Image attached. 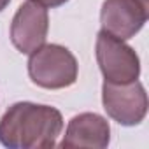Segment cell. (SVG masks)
<instances>
[{
	"label": "cell",
	"mask_w": 149,
	"mask_h": 149,
	"mask_svg": "<svg viewBox=\"0 0 149 149\" xmlns=\"http://www.w3.org/2000/svg\"><path fill=\"white\" fill-rule=\"evenodd\" d=\"M149 18L147 0H105L100 11L102 30L128 40L135 37Z\"/></svg>",
	"instance_id": "5b68a950"
},
{
	"label": "cell",
	"mask_w": 149,
	"mask_h": 149,
	"mask_svg": "<svg viewBox=\"0 0 149 149\" xmlns=\"http://www.w3.org/2000/svg\"><path fill=\"white\" fill-rule=\"evenodd\" d=\"M97 63L107 83L125 84L140 76V58L125 40L100 30L95 44Z\"/></svg>",
	"instance_id": "3957f363"
},
{
	"label": "cell",
	"mask_w": 149,
	"mask_h": 149,
	"mask_svg": "<svg viewBox=\"0 0 149 149\" xmlns=\"http://www.w3.org/2000/svg\"><path fill=\"white\" fill-rule=\"evenodd\" d=\"M109 142H111L109 121L97 112H81L68 121L60 147L104 149L109 146Z\"/></svg>",
	"instance_id": "52a82bcc"
},
{
	"label": "cell",
	"mask_w": 149,
	"mask_h": 149,
	"mask_svg": "<svg viewBox=\"0 0 149 149\" xmlns=\"http://www.w3.org/2000/svg\"><path fill=\"white\" fill-rule=\"evenodd\" d=\"M33 2H37V4H40V6H44V7L54 9V7H60V6L67 4L68 0H33Z\"/></svg>",
	"instance_id": "ba28073f"
},
{
	"label": "cell",
	"mask_w": 149,
	"mask_h": 149,
	"mask_svg": "<svg viewBox=\"0 0 149 149\" xmlns=\"http://www.w3.org/2000/svg\"><path fill=\"white\" fill-rule=\"evenodd\" d=\"M102 104L107 116L123 126H135L147 114V93L139 79L125 84L104 81Z\"/></svg>",
	"instance_id": "277c9868"
},
{
	"label": "cell",
	"mask_w": 149,
	"mask_h": 149,
	"mask_svg": "<svg viewBox=\"0 0 149 149\" xmlns=\"http://www.w3.org/2000/svg\"><path fill=\"white\" fill-rule=\"evenodd\" d=\"M9 2H11V0H0V13H2V11L9 6Z\"/></svg>",
	"instance_id": "9c48e42d"
},
{
	"label": "cell",
	"mask_w": 149,
	"mask_h": 149,
	"mask_svg": "<svg viewBox=\"0 0 149 149\" xmlns=\"http://www.w3.org/2000/svg\"><path fill=\"white\" fill-rule=\"evenodd\" d=\"M49 30L47 7L26 0L23 2L11 23V42L21 54H30L46 42Z\"/></svg>",
	"instance_id": "8992f818"
},
{
	"label": "cell",
	"mask_w": 149,
	"mask_h": 149,
	"mask_svg": "<svg viewBox=\"0 0 149 149\" xmlns=\"http://www.w3.org/2000/svg\"><path fill=\"white\" fill-rule=\"evenodd\" d=\"M63 130V116L53 105L13 104L0 118V144L9 149L54 147Z\"/></svg>",
	"instance_id": "6da1fadb"
},
{
	"label": "cell",
	"mask_w": 149,
	"mask_h": 149,
	"mask_svg": "<svg viewBox=\"0 0 149 149\" xmlns=\"http://www.w3.org/2000/svg\"><path fill=\"white\" fill-rule=\"evenodd\" d=\"M77 60L65 46L42 44L30 53L28 76L33 84L44 90H63L77 81Z\"/></svg>",
	"instance_id": "7a4b0ae2"
}]
</instances>
